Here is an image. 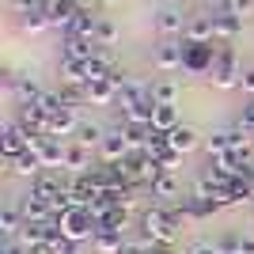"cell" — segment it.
<instances>
[{"mask_svg": "<svg viewBox=\"0 0 254 254\" xmlns=\"http://www.w3.org/2000/svg\"><path fill=\"white\" fill-rule=\"evenodd\" d=\"M95 42H99V46H114V42H118V27H114V19H103V15H99Z\"/></svg>", "mask_w": 254, "mask_h": 254, "instance_id": "obj_34", "label": "cell"}, {"mask_svg": "<svg viewBox=\"0 0 254 254\" xmlns=\"http://www.w3.org/2000/svg\"><path fill=\"white\" fill-rule=\"evenodd\" d=\"M87 103L91 106H114L118 103V87L110 80H91L87 84Z\"/></svg>", "mask_w": 254, "mask_h": 254, "instance_id": "obj_20", "label": "cell"}, {"mask_svg": "<svg viewBox=\"0 0 254 254\" xmlns=\"http://www.w3.org/2000/svg\"><path fill=\"white\" fill-rule=\"evenodd\" d=\"M228 148H232V129H216L212 137H205V152H209V159L220 156V152H228Z\"/></svg>", "mask_w": 254, "mask_h": 254, "instance_id": "obj_31", "label": "cell"}, {"mask_svg": "<svg viewBox=\"0 0 254 254\" xmlns=\"http://www.w3.org/2000/svg\"><path fill=\"white\" fill-rule=\"evenodd\" d=\"M239 254H254V235H243V243H239Z\"/></svg>", "mask_w": 254, "mask_h": 254, "instance_id": "obj_42", "label": "cell"}, {"mask_svg": "<svg viewBox=\"0 0 254 254\" xmlns=\"http://www.w3.org/2000/svg\"><path fill=\"white\" fill-rule=\"evenodd\" d=\"M91 247H95L99 254H122V247H126V232H114V228L99 224V232H95V239H91Z\"/></svg>", "mask_w": 254, "mask_h": 254, "instance_id": "obj_15", "label": "cell"}, {"mask_svg": "<svg viewBox=\"0 0 254 254\" xmlns=\"http://www.w3.org/2000/svg\"><path fill=\"white\" fill-rule=\"evenodd\" d=\"M42 11H46V19H50V27H57V31H68V27H72V19L80 15L76 0H46Z\"/></svg>", "mask_w": 254, "mask_h": 254, "instance_id": "obj_7", "label": "cell"}, {"mask_svg": "<svg viewBox=\"0 0 254 254\" xmlns=\"http://www.w3.org/2000/svg\"><path fill=\"white\" fill-rule=\"evenodd\" d=\"M216 50L220 46H197V42H182V72L190 76H209L216 64Z\"/></svg>", "mask_w": 254, "mask_h": 254, "instance_id": "obj_3", "label": "cell"}, {"mask_svg": "<svg viewBox=\"0 0 254 254\" xmlns=\"http://www.w3.org/2000/svg\"><path fill=\"white\" fill-rule=\"evenodd\" d=\"M95 27H99V15H95V11H80V15L72 19V27H68L64 34H76V38H95Z\"/></svg>", "mask_w": 254, "mask_h": 254, "instance_id": "obj_27", "label": "cell"}, {"mask_svg": "<svg viewBox=\"0 0 254 254\" xmlns=\"http://www.w3.org/2000/svg\"><path fill=\"white\" fill-rule=\"evenodd\" d=\"M80 247H84V243H72V239H61V243L53 247V251H57V254H80Z\"/></svg>", "mask_w": 254, "mask_h": 254, "instance_id": "obj_41", "label": "cell"}, {"mask_svg": "<svg viewBox=\"0 0 254 254\" xmlns=\"http://www.w3.org/2000/svg\"><path fill=\"white\" fill-rule=\"evenodd\" d=\"M182 42H197V46L216 42V27H212V15H193V19L186 23V34H182Z\"/></svg>", "mask_w": 254, "mask_h": 254, "instance_id": "obj_11", "label": "cell"}, {"mask_svg": "<svg viewBox=\"0 0 254 254\" xmlns=\"http://www.w3.org/2000/svg\"><path fill=\"white\" fill-rule=\"evenodd\" d=\"M205 8H212V11H228V0H201Z\"/></svg>", "mask_w": 254, "mask_h": 254, "instance_id": "obj_43", "label": "cell"}, {"mask_svg": "<svg viewBox=\"0 0 254 254\" xmlns=\"http://www.w3.org/2000/svg\"><path fill=\"white\" fill-rule=\"evenodd\" d=\"M209 80L216 87H239V80H243V68H239V61H235V50L232 46H220L216 50V64H212V72H209Z\"/></svg>", "mask_w": 254, "mask_h": 254, "instance_id": "obj_4", "label": "cell"}, {"mask_svg": "<svg viewBox=\"0 0 254 254\" xmlns=\"http://www.w3.org/2000/svg\"><path fill=\"white\" fill-rule=\"evenodd\" d=\"M212 27H216V38L220 42H235L243 34V19L232 15V11H212Z\"/></svg>", "mask_w": 254, "mask_h": 254, "instance_id": "obj_13", "label": "cell"}, {"mask_svg": "<svg viewBox=\"0 0 254 254\" xmlns=\"http://www.w3.org/2000/svg\"><path fill=\"white\" fill-rule=\"evenodd\" d=\"M8 171L11 175H19V179H38V175H42V159L34 156V152H23L19 159H8Z\"/></svg>", "mask_w": 254, "mask_h": 254, "instance_id": "obj_21", "label": "cell"}, {"mask_svg": "<svg viewBox=\"0 0 254 254\" xmlns=\"http://www.w3.org/2000/svg\"><path fill=\"white\" fill-rule=\"evenodd\" d=\"M186 23H190V19H186L179 8H163L156 15V31L167 34V38H175V34H186Z\"/></svg>", "mask_w": 254, "mask_h": 254, "instance_id": "obj_16", "label": "cell"}, {"mask_svg": "<svg viewBox=\"0 0 254 254\" xmlns=\"http://www.w3.org/2000/svg\"><path fill=\"white\" fill-rule=\"evenodd\" d=\"M64 190H68V182H64L57 171H42L38 179H31V193H34V197H42V201H50V205L57 201Z\"/></svg>", "mask_w": 254, "mask_h": 254, "instance_id": "obj_6", "label": "cell"}, {"mask_svg": "<svg viewBox=\"0 0 254 254\" xmlns=\"http://www.w3.org/2000/svg\"><path fill=\"white\" fill-rule=\"evenodd\" d=\"M0 152H4V163H8V159H19L23 152H27V129H23L19 122H4Z\"/></svg>", "mask_w": 254, "mask_h": 254, "instance_id": "obj_9", "label": "cell"}, {"mask_svg": "<svg viewBox=\"0 0 254 254\" xmlns=\"http://www.w3.org/2000/svg\"><path fill=\"white\" fill-rule=\"evenodd\" d=\"M99 156H103V163H126L129 156H133V140L126 137V129H106L103 144H99Z\"/></svg>", "mask_w": 254, "mask_h": 254, "instance_id": "obj_5", "label": "cell"}, {"mask_svg": "<svg viewBox=\"0 0 254 254\" xmlns=\"http://www.w3.org/2000/svg\"><path fill=\"white\" fill-rule=\"evenodd\" d=\"M23 224H27V216H23L19 205H4V212H0V232H4V239H15V235L23 232Z\"/></svg>", "mask_w": 254, "mask_h": 254, "instance_id": "obj_24", "label": "cell"}, {"mask_svg": "<svg viewBox=\"0 0 254 254\" xmlns=\"http://www.w3.org/2000/svg\"><path fill=\"white\" fill-rule=\"evenodd\" d=\"M148 193H152V197H163V201L179 197V175H167V171H163V175L156 179V186H152Z\"/></svg>", "mask_w": 254, "mask_h": 254, "instance_id": "obj_29", "label": "cell"}, {"mask_svg": "<svg viewBox=\"0 0 254 254\" xmlns=\"http://www.w3.org/2000/svg\"><path fill=\"white\" fill-rule=\"evenodd\" d=\"M99 53V42L95 38H76V34H64V57L72 61H91Z\"/></svg>", "mask_w": 254, "mask_h": 254, "instance_id": "obj_17", "label": "cell"}, {"mask_svg": "<svg viewBox=\"0 0 254 254\" xmlns=\"http://www.w3.org/2000/svg\"><path fill=\"white\" fill-rule=\"evenodd\" d=\"M182 224H186L182 209H144L140 212V235H148L152 243H163V247H175Z\"/></svg>", "mask_w": 254, "mask_h": 254, "instance_id": "obj_1", "label": "cell"}, {"mask_svg": "<svg viewBox=\"0 0 254 254\" xmlns=\"http://www.w3.org/2000/svg\"><path fill=\"white\" fill-rule=\"evenodd\" d=\"M152 99L159 106H175L179 103V84L175 80H152Z\"/></svg>", "mask_w": 254, "mask_h": 254, "instance_id": "obj_28", "label": "cell"}, {"mask_svg": "<svg viewBox=\"0 0 254 254\" xmlns=\"http://www.w3.org/2000/svg\"><path fill=\"white\" fill-rule=\"evenodd\" d=\"M76 129H80V118H76L72 106H61L57 114H50V122H46V137L61 140V137H76Z\"/></svg>", "mask_w": 254, "mask_h": 254, "instance_id": "obj_8", "label": "cell"}, {"mask_svg": "<svg viewBox=\"0 0 254 254\" xmlns=\"http://www.w3.org/2000/svg\"><path fill=\"white\" fill-rule=\"evenodd\" d=\"M239 243H243L239 235H224V239H220L216 247H220V254H239Z\"/></svg>", "mask_w": 254, "mask_h": 254, "instance_id": "obj_38", "label": "cell"}, {"mask_svg": "<svg viewBox=\"0 0 254 254\" xmlns=\"http://www.w3.org/2000/svg\"><path fill=\"white\" fill-rule=\"evenodd\" d=\"M228 11H232V15H239V19H251L254 15V0H228Z\"/></svg>", "mask_w": 254, "mask_h": 254, "instance_id": "obj_37", "label": "cell"}, {"mask_svg": "<svg viewBox=\"0 0 254 254\" xmlns=\"http://www.w3.org/2000/svg\"><path fill=\"white\" fill-rule=\"evenodd\" d=\"M152 247H156V243H152L148 235H140V239H126V247H122V254H148Z\"/></svg>", "mask_w": 254, "mask_h": 254, "instance_id": "obj_36", "label": "cell"}, {"mask_svg": "<svg viewBox=\"0 0 254 254\" xmlns=\"http://www.w3.org/2000/svg\"><path fill=\"white\" fill-rule=\"evenodd\" d=\"M57 224H61L64 239H72V243H87V239H95V232H99L95 216L87 209H68L64 216H57Z\"/></svg>", "mask_w": 254, "mask_h": 254, "instance_id": "obj_2", "label": "cell"}, {"mask_svg": "<svg viewBox=\"0 0 254 254\" xmlns=\"http://www.w3.org/2000/svg\"><path fill=\"white\" fill-rule=\"evenodd\" d=\"M103 137H106V129L95 126V122H80V129H76V140H80V144H87V148H99V144H103Z\"/></svg>", "mask_w": 254, "mask_h": 254, "instance_id": "obj_30", "label": "cell"}, {"mask_svg": "<svg viewBox=\"0 0 254 254\" xmlns=\"http://www.w3.org/2000/svg\"><path fill=\"white\" fill-rule=\"evenodd\" d=\"M76 8H80V11H95L99 0H76Z\"/></svg>", "mask_w": 254, "mask_h": 254, "instance_id": "obj_44", "label": "cell"}, {"mask_svg": "<svg viewBox=\"0 0 254 254\" xmlns=\"http://www.w3.org/2000/svg\"><path fill=\"white\" fill-rule=\"evenodd\" d=\"M179 209H182V216H186V220H205V216H212L220 205H216V201H205V197H193V193H190V197H182Z\"/></svg>", "mask_w": 254, "mask_h": 254, "instance_id": "obj_23", "label": "cell"}, {"mask_svg": "<svg viewBox=\"0 0 254 254\" xmlns=\"http://www.w3.org/2000/svg\"><path fill=\"white\" fill-rule=\"evenodd\" d=\"M152 114H156V99H140V103L122 106V122L126 126H152Z\"/></svg>", "mask_w": 254, "mask_h": 254, "instance_id": "obj_14", "label": "cell"}, {"mask_svg": "<svg viewBox=\"0 0 254 254\" xmlns=\"http://www.w3.org/2000/svg\"><path fill=\"white\" fill-rule=\"evenodd\" d=\"M159 167L167 171V175H179V171H182V156H179L175 148H167L163 156H159Z\"/></svg>", "mask_w": 254, "mask_h": 254, "instance_id": "obj_35", "label": "cell"}, {"mask_svg": "<svg viewBox=\"0 0 254 254\" xmlns=\"http://www.w3.org/2000/svg\"><path fill=\"white\" fill-rule=\"evenodd\" d=\"M129 209H133V205H114L103 224H106V228H114V232H126V228H129Z\"/></svg>", "mask_w": 254, "mask_h": 254, "instance_id": "obj_33", "label": "cell"}, {"mask_svg": "<svg viewBox=\"0 0 254 254\" xmlns=\"http://www.w3.org/2000/svg\"><path fill=\"white\" fill-rule=\"evenodd\" d=\"M156 68H159V72H175V68H182V42L156 46Z\"/></svg>", "mask_w": 254, "mask_h": 254, "instance_id": "obj_18", "label": "cell"}, {"mask_svg": "<svg viewBox=\"0 0 254 254\" xmlns=\"http://www.w3.org/2000/svg\"><path fill=\"white\" fill-rule=\"evenodd\" d=\"M167 144L179 152V156H190V152L201 144V133H197L193 126H179V129H171V133H167Z\"/></svg>", "mask_w": 254, "mask_h": 254, "instance_id": "obj_12", "label": "cell"}, {"mask_svg": "<svg viewBox=\"0 0 254 254\" xmlns=\"http://www.w3.org/2000/svg\"><path fill=\"white\" fill-rule=\"evenodd\" d=\"M239 91L254 99V68H243V80H239Z\"/></svg>", "mask_w": 254, "mask_h": 254, "instance_id": "obj_39", "label": "cell"}, {"mask_svg": "<svg viewBox=\"0 0 254 254\" xmlns=\"http://www.w3.org/2000/svg\"><path fill=\"white\" fill-rule=\"evenodd\" d=\"M91 80L87 72V61H72V57H61V84H84Z\"/></svg>", "mask_w": 254, "mask_h": 254, "instance_id": "obj_25", "label": "cell"}, {"mask_svg": "<svg viewBox=\"0 0 254 254\" xmlns=\"http://www.w3.org/2000/svg\"><path fill=\"white\" fill-rule=\"evenodd\" d=\"M64 171H72V175H91V148L80 144V140H68L64 144Z\"/></svg>", "mask_w": 254, "mask_h": 254, "instance_id": "obj_10", "label": "cell"}, {"mask_svg": "<svg viewBox=\"0 0 254 254\" xmlns=\"http://www.w3.org/2000/svg\"><path fill=\"white\" fill-rule=\"evenodd\" d=\"M8 87L15 91L19 106H23V103H38V99H42V87L34 84L31 76H8Z\"/></svg>", "mask_w": 254, "mask_h": 254, "instance_id": "obj_22", "label": "cell"}, {"mask_svg": "<svg viewBox=\"0 0 254 254\" xmlns=\"http://www.w3.org/2000/svg\"><path fill=\"white\" fill-rule=\"evenodd\" d=\"M186 254H220V247H216V243H205V239H201V243H193Z\"/></svg>", "mask_w": 254, "mask_h": 254, "instance_id": "obj_40", "label": "cell"}, {"mask_svg": "<svg viewBox=\"0 0 254 254\" xmlns=\"http://www.w3.org/2000/svg\"><path fill=\"white\" fill-rule=\"evenodd\" d=\"M19 27H23L27 34H38V31H46V27H50V19H46V11H42V8H34V11H23Z\"/></svg>", "mask_w": 254, "mask_h": 254, "instance_id": "obj_32", "label": "cell"}, {"mask_svg": "<svg viewBox=\"0 0 254 254\" xmlns=\"http://www.w3.org/2000/svg\"><path fill=\"white\" fill-rule=\"evenodd\" d=\"M179 106H159L156 103V114H152V129L156 133H171V129H179Z\"/></svg>", "mask_w": 254, "mask_h": 254, "instance_id": "obj_26", "label": "cell"}, {"mask_svg": "<svg viewBox=\"0 0 254 254\" xmlns=\"http://www.w3.org/2000/svg\"><path fill=\"white\" fill-rule=\"evenodd\" d=\"M19 209H23V216L31 224H46V220H53V205L50 201H42V197H34V193H27L19 201Z\"/></svg>", "mask_w": 254, "mask_h": 254, "instance_id": "obj_19", "label": "cell"}, {"mask_svg": "<svg viewBox=\"0 0 254 254\" xmlns=\"http://www.w3.org/2000/svg\"><path fill=\"white\" fill-rule=\"evenodd\" d=\"M103 4H118V0H103Z\"/></svg>", "mask_w": 254, "mask_h": 254, "instance_id": "obj_46", "label": "cell"}, {"mask_svg": "<svg viewBox=\"0 0 254 254\" xmlns=\"http://www.w3.org/2000/svg\"><path fill=\"white\" fill-rule=\"evenodd\" d=\"M148 254H179V251H175V247H163V243H156Z\"/></svg>", "mask_w": 254, "mask_h": 254, "instance_id": "obj_45", "label": "cell"}]
</instances>
